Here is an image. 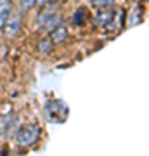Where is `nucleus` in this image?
I'll list each match as a JSON object with an SVG mask.
<instances>
[{
    "label": "nucleus",
    "mask_w": 149,
    "mask_h": 156,
    "mask_svg": "<svg viewBox=\"0 0 149 156\" xmlns=\"http://www.w3.org/2000/svg\"><path fill=\"white\" fill-rule=\"evenodd\" d=\"M68 37V30L62 26V24H57L55 28L50 30V40L52 44H62Z\"/></svg>",
    "instance_id": "6"
},
{
    "label": "nucleus",
    "mask_w": 149,
    "mask_h": 156,
    "mask_svg": "<svg viewBox=\"0 0 149 156\" xmlns=\"http://www.w3.org/2000/svg\"><path fill=\"white\" fill-rule=\"evenodd\" d=\"M88 19H90V12H88V9L87 7H80V9H76L75 16H73V24L83 26V24H87Z\"/></svg>",
    "instance_id": "7"
},
{
    "label": "nucleus",
    "mask_w": 149,
    "mask_h": 156,
    "mask_svg": "<svg viewBox=\"0 0 149 156\" xmlns=\"http://www.w3.org/2000/svg\"><path fill=\"white\" fill-rule=\"evenodd\" d=\"M52 47H54V44H52L50 38H42L38 42V50L42 54H50L52 52Z\"/></svg>",
    "instance_id": "9"
},
{
    "label": "nucleus",
    "mask_w": 149,
    "mask_h": 156,
    "mask_svg": "<svg viewBox=\"0 0 149 156\" xmlns=\"http://www.w3.org/2000/svg\"><path fill=\"white\" fill-rule=\"evenodd\" d=\"M54 2H57V0H37L38 5H49V4H54Z\"/></svg>",
    "instance_id": "12"
},
{
    "label": "nucleus",
    "mask_w": 149,
    "mask_h": 156,
    "mask_svg": "<svg viewBox=\"0 0 149 156\" xmlns=\"http://www.w3.org/2000/svg\"><path fill=\"white\" fill-rule=\"evenodd\" d=\"M44 113H45V120L50 123H62L66 122L68 118V106L62 102L61 99H50L44 108Z\"/></svg>",
    "instance_id": "1"
},
{
    "label": "nucleus",
    "mask_w": 149,
    "mask_h": 156,
    "mask_svg": "<svg viewBox=\"0 0 149 156\" xmlns=\"http://www.w3.org/2000/svg\"><path fill=\"white\" fill-rule=\"evenodd\" d=\"M115 4V0H92V5L99 7V9H102V7H109Z\"/></svg>",
    "instance_id": "10"
},
{
    "label": "nucleus",
    "mask_w": 149,
    "mask_h": 156,
    "mask_svg": "<svg viewBox=\"0 0 149 156\" xmlns=\"http://www.w3.org/2000/svg\"><path fill=\"white\" fill-rule=\"evenodd\" d=\"M19 30H21V16L17 14V16H9L7 17V21H5V24H4L2 31H4L5 37L14 38V37H17Z\"/></svg>",
    "instance_id": "4"
},
{
    "label": "nucleus",
    "mask_w": 149,
    "mask_h": 156,
    "mask_svg": "<svg viewBox=\"0 0 149 156\" xmlns=\"http://www.w3.org/2000/svg\"><path fill=\"white\" fill-rule=\"evenodd\" d=\"M113 19H115V11L102 7V9L97 12V16L94 17V23H95V26H108Z\"/></svg>",
    "instance_id": "5"
},
{
    "label": "nucleus",
    "mask_w": 149,
    "mask_h": 156,
    "mask_svg": "<svg viewBox=\"0 0 149 156\" xmlns=\"http://www.w3.org/2000/svg\"><path fill=\"white\" fill-rule=\"evenodd\" d=\"M40 137V127L37 123H30V125H24L16 132V142L23 147H28V146L35 144Z\"/></svg>",
    "instance_id": "2"
},
{
    "label": "nucleus",
    "mask_w": 149,
    "mask_h": 156,
    "mask_svg": "<svg viewBox=\"0 0 149 156\" xmlns=\"http://www.w3.org/2000/svg\"><path fill=\"white\" fill-rule=\"evenodd\" d=\"M11 11H12V5L9 0H0V31L5 24L7 17L11 16Z\"/></svg>",
    "instance_id": "8"
},
{
    "label": "nucleus",
    "mask_w": 149,
    "mask_h": 156,
    "mask_svg": "<svg viewBox=\"0 0 149 156\" xmlns=\"http://www.w3.org/2000/svg\"><path fill=\"white\" fill-rule=\"evenodd\" d=\"M37 4V0H21V7H23V11H30L31 7Z\"/></svg>",
    "instance_id": "11"
},
{
    "label": "nucleus",
    "mask_w": 149,
    "mask_h": 156,
    "mask_svg": "<svg viewBox=\"0 0 149 156\" xmlns=\"http://www.w3.org/2000/svg\"><path fill=\"white\" fill-rule=\"evenodd\" d=\"M57 24H61V16H59L57 5L45 9V11L38 16V26L42 30H52V28H55Z\"/></svg>",
    "instance_id": "3"
}]
</instances>
